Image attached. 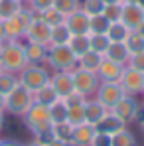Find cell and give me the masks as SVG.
Wrapping results in <instances>:
<instances>
[{"instance_id": "50", "label": "cell", "mask_w": 144, "mask_h": 146, "mask_svg": "<svg viewBox=\"0 0 144 146\" xmlns=\"http://www.w3.org/2000/svg\"><path fill=\"white\" fill-rule=\"evenodd\" d=\"M103 2H105V4H120L122 0H103Z\"/></svg>"}, {"instance_id": "18", "label": "cell", "mask_w": 144, "mask_h": 146, "mask_svg": "<svg viewBox=\"0 0 144 146\" xmlns=\"http://www.w3.org/2000/svg\"><path fill=\"white\" fill-rule=\"evenodd\" d=\"M126 126H128V124H124V122L120 121V119L117 117V115H115V113H111V111H109V113L105 115V119H103V121L99 122V124H97L95 128L99 130V132H105V134L113 136V134H117L119 130L126 128Z\"/></svg>"}, {"instance_id": "44", "label": "cell", "mask_w": 144, "mask_h": 146, "mask_svg": "<svg viewBox=\"0 0 144 146\" xmlns=\"http://www.w3.org/2000/svg\"><path fill=\"white\" fill-rule=\"evenodd\" d=\"M0 146H24V144H20L18 140H2L0 138Z\"/></svg>"}, {"instance_id": "12", "label": "cell", "mask_w": 144, "mask_h": 146, "mask_svg": "<svg viewBox=\"0 0 144 146\" xmlns=\"http://www.w3.org/2000/svg\"><path fill=\"white\" fill-rule=\"evenodd\" d=\"M120 22L128 30H136L144 22V10L138 4L132 2H122V12H120Z\"/></svg>"}, {"instance_id": "4", "label": "cell", "mask_w": 144, "mask_h": 146, "mask_svg": "<svg viewBox=\"0 0 144 146\" xmlns=\"http://www.w3.org/2000/svg\"><path fill=\"white\" fill-rule=\"evenodd\" d=\"M18 81L30 93H36L46 83H49V71L42 63H28L24 69L18 73Z\"/></svg>"}, {"instance_id": "35", "label": "cell", "mask_w": 144, "mask_h": 146, "mask_svg": "<svg viewBox=\"0 0 144 146\" xmlns=\"http://www.w3.org/2000/svg\"><path fill=\"white\" fill-rule=\"evenodd\" d=\"M105 6L107 4L103 0H81V10L87 16H99V14H103Z\"/></svg>"}, {"instance_id": "30", "label": "cell", "mask_w": 144, "mask_h": 146, "mask_svg": "<svg viewBox=\"0 0 144 146\" xmlns=\"http://www.w3.org/2000/svg\"><path fill=\"white\" fill-rule=\"evenodd\" d=\"M18 83H20V81H18V75H16V73H10V71L0 69V93H2L4 97H6Z\"/></svg>"}, {"instance_id": "52", "label": "cell", "mask_w": 144, "mask_h": 146, "mask_svg": "<svg viewBox=\"0 0 144 146\" xmlns=\"http://www.w3.org/2000/svg\"><path fill=\"white\" fill-rule=\"evenodd\" d=\"M140 130H142V132H144V119H142V121H140Z\"/></svg>"}, {"instance_id": "41", "label": "cell", "mask_w": 144, "mask_h": 146, "mask_svg": "<svg viewBox=\"0 0 144 146\" xmlns=\"http://www.w3.org/2000/svg\"><path fill=\"white\" fill-rule=\"evenodd\" d=\"M126 65L132 67V69H136V71H142L144 73V51H142V53H134V55H130Z\"/></svg>"}, {"instance_id": "36", "label": "cell", "mask_w": 144, "mask_h": 146, "mask_svg": "<svg viewBox=\"0 0 144 146\" xmlns=\"http://www.w3.org/2000/svg\"><path fill=\"white\" fill-rule=\"evenodd\" d=\"M53 8L59 10L63 16H67L81 8V0H53Z\"/></svg>"}, {"instance_id": "22", "label": "cell", "mask_w": 144, "mask_h": 146, "mask_svg": "<svg viewBox=\"0 0 144 146\" xmlns=\"http://www.w3.org/2000/svg\"><path fill=\"white\" fill-rule=\"evenodd\" d=\"M103 57H105V55H101V53H97V51H93V49H89L87 53H83V55L77 59V67L97 73L99 65H101V61H103Z\"/></svg>"}, {"instance_id": "7", "label": "cell", "mask_w": 144, "mask_h": 146, "mask_svg": "<svg viewBox=\"0 0 144 146\" xmlns=\"http://www.w3.org/2000/svg\"><path fill=\"white\" fill-rule=\"evenodd\" d=\"M71 79H73V89L85 97H95L97 89H99V77L95 71H87L81 67H75L71 71Z\"/></svg>"}, {"instance_id": "53", "label": "cell", "mask_w": 144, "mask_h": 146, "mask_svg": "<svg viewBox=\"0 0 144 146\" xmlns=\"http://www.w3.org/2000/svg\"><path fill=\"white\" fill-rule=\"evenodd\" d=\"M138 6H140V8L144 10V0H140V2H138Z\"/></svg>"}, {"instance_id": "13", "label": "cell", "mask_w": 144, "mask_h": 146, "mask_svg": "<svg viewBox=\"0 0 144 146\" xmlns=\"http://www.w3.org/2000/svg\"><path fill=\"white\" fill-rule=\"evenodd\" d=\"M65 26L69 28L73 36H85V34H89V16L79 8L65 16Z\"/></svg>"}, {"instance_id": "37", "label": "cell", "mask_w": 144, "mask_h": 146, "mask_svg": "<svg viewBox=\"0 0 144 146\" xmlns=\"http://www.w3.org/2000/svg\"><path fill=\"white\" fill-rule=\"evenodd\" d=\"M67 122L71 126H79L85 122V111L83 107H67Z\"/></svg>"}, {"instance_id": "51", "label": "cell", "mask_w": 144, "mask_h": 146, "mask_svg": "<svg viewBox=\"0 0 144 146\" xmlns=\"http://www.w3.org/2000/svg\"><path fill=\"white\" fill-rule=\"evenodd\" d=\"M122 2H132V4H138L140 0H122Z\"/></svg>"}, {"instance_id": "46", "label": "cell", "mask_w": 144, "mask_h": 146, "mask_svg": "<svg viewBox=\"0 0 144 146\" xmlns=\"http://www.w3.org/2000/svg\"><path fill=\"white\" fill-rule=\"evenodd\" d=\"M24 146H46V144H44V142H40V140H36V138H34V140H32V142H30V144H24Z\"/></svg>"}, {"instance_id": "20", "label": "cell", "mask_w": 144, "mask_h": 146, "mask_svg": "<svg viewBox=\"0 0 144 146\" xmlns=\"http://www.w3.org/2000/svg\"><path fill=\"white\" fill-rule=\"evenodd\" d=\"M105 57L115 61V63H119V65H126L130 53H128V49L124 46V42H111L109 49L105 51Z\"/></svg>"}, {"instance_id": "43", "label": "cell", "mask_w": 144, "mask_h": 146, "mask_svg": "<svg viewBox=\"0 0 144 146\" xmlns=\"http://www.w3.org/2000/svg\"><path fill=\"white\" fill-rule=\"evenodd\" d=\"M46 146H71L69 142H65V140H57V138H51Z\"/></svg>"}, {"instance_id": "32", "label": "cell", "mask_w": 144, "mask_h": 146, "mask_svg": "<svg viewBox=\"0 0 144 146\" xmlns=\"http://www.w3.org/2000/svg\"><path fill=\"white\" fill-rule=\"evenodd\" d=\"M89 46L93 51L105 55V51L111 46V40L107 38V34H89Z\"/></svg>"}, {"instance_id": "38", "label": "cell", "mask_w": 144, "mask_h": 146, "mask_svg": "<svg viewBox=\"0 0 144 146\" xmlns=\"http://www.w3.org/2000/svg\"><path fill=\"white\" fill-rule=\"evenodd\" d=\"M120 12H122V2L120 4H107L103 10V16L109 22H117V20H120Z\"/></svg>"}, {"instance_id": "48", "label": "cell", "mask_w": 144, "mask_h": 146, "mask_svg": "<svg viewBox=\"0 0 144 146\" xmlns=\"http://www.w3.org/2000/svg\"><path fill=\"white\" fill-rule=\"evenodd\" d=\"M4 122H6V119H4V113L0 111V132H2V128H4Z\"/></svg>"}, {"instance_id": "24", "label": "cell", "mask_w": 144, "mask_h": 146, "mask_svg": "<svg viewBox=\"0 0 144 146\" xmlns=\"http://www.w3.org/2000/svg\"><path fill=\"white\" fill-rule=\"evenodd\" d=\"M57 99H59V95L55 93V89L51 87V83H46L42 89H38V91L34 93V101H38V103H42V105H46V107L53 105Z\"/></svg>"}, {"instance_id": "2", "label": "cell", "mask_w": 144, "mask_h": 146, "mask_svg": "<svg viewBox=\"0 0 144 146\" xmlns=\"http://www.w3.org/2000/svg\"><path fill=\"white\" fill-rule=\"evenodd\" d=\"M22 121H24L26 128L34 134V136H40L42 132H48L51 128V119H49V107L34 101L28 111L22 115Z\"/></svg>"}, {"instance_id": "23", "label": "cell", "mask_w": 144, "mask_h": 146, "mask_svg": "<svg viewBox=\"0 0 144 146\" xmlns=\"http://www.w3.org/2000/svg\"><path fill=\"white\" fill-rule=\"evenodd\" d=\"M34 18H40V20L46 22L49 28L59 26V24L65 22V16H63L59 10H55L53 6H51V8H46V10H42V12H34Z\"/></svg>"}, {"instance_id": "11", "label": "cell", "mask_w": 144, "mask_h": 146, "mask_svg": "<svg viewBox=\"0 0 144 146\" xmlns=\"http://www.w3.org/2000/svg\"><path fill=\"white\" fill-rule=\"evenodd\" d=\"M49 34H51V28L46 22H42L40 18H34L28 30L24 34V40L30 44H42V46H49Z\"/></svg>"}, {"instance_id": "17", "label": "cell", "mask_w": 144, "mask_h": 146, "mask_svg": "<svg viewBox=\"0 0 144 146\" xmlns=\"http://www.w3.org/2000/svg\"><path fill=\"white\" fill-rule=\"evenodd\" d=\"M122 69H124V65H119V63L103 57V61L97 69V77H99V81H119Z\"/></svg>"}, {"instance_id": "42", "label": "cell", "mask_w": 144, "mask_h": 146, "mask_svg": "<svg viewBox=\"0 0 144 146\" xmlns=\"http://www.w3.org/2000/svg\"><path fill=\"white\" fill-rule=\"evenodd\" d=\"M91 146H111V136L97 130V134H95V138H93V142H91Z\"/></svg>"}, {"instance_id": "29", "label": "cell", "mask_w": 144, "mask_h": 146, "mask_svg": "<svg viewBox=\"0 0 144 146\" xmlns=\"http://www.w3.org/2000/svg\"><path fill=\"white\" fill-rule=\"evenodd\" d=\"M22 6L24 4L20 0H0V22H4V20L12 18L14 14H18Z\"/></svg>"}, {"instance_id": "5", "label": "cell", "mask_w": 144, "mask_h": 146, "mask_svg": "<svg viewBox=\"0 0 144 146\" xmlns=\"http://www.w3.org/2000/svg\"><path fill=\"white\" fill-rule=\"evenodd\" d=\"M46 63L51 65L53 71H73L77 67V57L69 46H49Z\"/></svg>"}, {"instance_id": "1", "label": "cell", "mask_w": 144, "mask_h": 146, "mask_svg": "<svg viewBox=\"0 0 144 146\" xmlns=\"http://www.w3.org/2000/svg\"><path fill=\"white\" fill-rule=\"evenodd\" d=\"M26 65H28V61L24 55L22 40H6L0 46V69L18 75Z\"/></svg>"}, {"instance_id": "10", "label": "cell", "mask_w": 144, "mask_h": 146, "mask_svg": "<svg viewBox=\"0 0 144 146\" xmlns=\"http://www.w3.org/2000/svg\"><path fill=\"white\" fill-rule=\"evenodd\" d=\"M111 113H115L124 124H130V122H134L138 119V115H140V105H138V101H136L134 95H124V97L111 109Z\"/></svg>"}, {"instance_id": "28", "label": "cell", "mask_w": 144, "mask_h": 146, "mask_svg": "<svg viewBox=\"0 0 144 146\" xmlns=\"http://www.w3.org/2000/svg\"><path fill=\"white\" fill-rule=\"evenodd\" d=\"M49 119H51V124L67 121V105L63 99H57L53 105H49Z\"/></svg>"}, {"instance_id": "26", "label": "cell", "mask_w": 144, "mask_h": 146, "mask_svg": "<svg viewBox=\"0 0 144 146\" xmlns=\"http://www.w3.org/2000/svg\"><path fill=\"white\" fill-rule=\"evenodd\" d=\"M69 49L73 51V55L79 59L83 53H87L91 46H89V34H85V36H71V40H69Z\"/></svg>"}, {"instance_id": "3", "label": "cell", "mask_w": 144, "mask_h": 146, "mask_svg": "<svg viewBox=\"0 0 144 146\" xmlns=\"http://www.w3.org/2000/svg\"><path fill=\"white\" fill-rule=\"evenodd\" d=\"M32 20H34V12L24 4L18 14H14L12 18H8V20L2 22L6 40H24V34H26V30H28V26H30Z\"/></svg>"}, {"instance_id": "6", "label": "cell", "mask_w": 144, "mask_h": 146, "mask_svg": "<svg viewBox=\"0 0 144 146\" xmlns=\"http://www.w3.org/2000/svg\"><path fill=\"white\" fill-rule=\"evenodd\" d=\"M6 101V107H4V113H10V115H16V117H22L28 107L34 103V93H30L26 87H22L20 83L4 97Z\"/></svg>"}, {"instance_id": "25", "label": "cell", "mask_w": 144, "mask_h": 146, "mask_svg": "<svg viewBox=\"0 0 144 146\" xmlns=\"http://www.w3.org/2000/svg\"><path fill=\"white\" fill-rule=\"evenodd\" d=\"M130 32H132V30H128V28L122 24L120 20H117V22H111V24H109L107 38H109L111 42H124V40L128 38V34H130Z\"/></svg>"}, {"instance_id": "15", "label": "cell", "mask_w": 144, "mask_h": 146, "mask_svg": "<svg viewBox=\"0 0 144 146\" xmlns=\"http://www.w3.org/2000/svg\"><path fill=\"white\" fill-rule=\"evenodd\" d=\"M97 134V128L89 122H83L79 126H73L71 138H69V144L71 146H91L93 138Z\"/></svg>"}, {"instance_id": "16", "label": "cell", "mask_w": 144, "mask_h": 146, "mask_svg": "<svg viewBox=\"0 0 144 146\" xmlns=\"http://www.w3.org/2000/svg\"><path fill=\"white\" fill-rule=\"evenodd\" d=\"M83 111H85V122H89V124H93V126H97L99 122L105 119V115L109 113V109H107L103 103H99L95 97L87 99V103L83 105Z\"/></svg>"}, {"instance_id": "21", "label": "cell", "mask_w": 144, "mask_h": 146, "mask_svg": "<svg viewBox=\"0 0 144 146\" xmlns=\"http://www.w3.org/2000/svg\"><path fill=\"white\" fill-rule=\"evenodd\" d=\"M71 32L69 28L65 26V22L59 26H53L51 28V34H49V46H67L69 40H71Z\"/></svg>"}, {"instance_id": "45", "label": "cell", "mask_w": 144, "mask_h": 146, "mask_svg": "<svg viewBox=\"0 0 144 146\" xmlns=\"http://www.w3.org/2000/svg\"><path fill=\"white\" fill-rule=\"evenodd\" d=\"M6 42V36H4V28H2V22H0V46Z\"/></svg>"}, {"instance_id": "34", "label": "cell", "mask_w": 144, "mask_h": 146, "mask_svg": "<svg viewBox=\"0 0 144 146\" xmlns=\"http://www.w3.org/2000/svg\"><path fill=\"white\" fill-rule=\"evenodd\" d=\"M109 20L99 14V16H89V34H107L109 30Z\"/></svg>"}, {"instance_id": "19", "label": "cell", "mask_w": 144, "mask_h": 146, "mask_svg": "<svg viewBox=\"0 0 144 146\" xmlns=\"http://www.w3.org/2000/svg\"><path fill=\"white\" fill-rule=\"evenodd\" d=\"M48 48L49 46H42V44H24V55L28 63H46L48 59Z\"/></svg>"}, {"instance_id": "54", "label": "cell", "mask_w": 144, "mask_h": 146, "mask_svg": "<svg viewBox=\"0 0 144 146\" xmlns=\"http://www.w3.org/2000/svg\"><path fill=\"white\" fill-rule=\"evenodd\" d=\"M20 2H22V4H26V2H28V0H20Z\"/></svg>"}, {"instance_id": "40", "label": "cell", "mask_w": 144, "mask_h": 146, "mask_svg": "<svg viewBox=\"0 0 144 146\" xmlns=\"http://www.w3.org/2000/svg\"><path fill=\"white\" fill-rule=\"evenodd\" d=\"M26 6H28L32 12H42V10L53 6V0H28Z\"/></svg>"}, {"instance_id": "49", "label": "cell", "mask_w": 144, "mask_h": 146, "mask_svg": "<svg viewBox=\"0 0 144 146\" xmlns=\"http://www.w3.org/2000/svg\"><path fill=\"white\" fill-rule=\"evenodd\" d=\"M134 32H138V34H140V36H142V38H144V22H142V24H140V26H138V28H136Z\"/></svg>"}, {"instance_id": "39", "label": "cell", "mask_w": 144, "mask_h": 146, "mask_svg": "<svg viewBox=\"0 0 144 146\" xmlns=\"http://www.w3.org/2000/svg\"><path fill=\"white\" fill-rule=\"evenodd\" d=\"M63 101H65L67 107H83V105L87 103V97L81 95V93H77V91H73V93H69Z\"/></svg>"}, {"instance_id": "27", "label": "cell", "mask_w": 144, "mask_h": 146, "mask_svg": "<svg viewBox=\"0 0 144 146\" xmlns=\"http://www.w3.org/2000/svg\"><path fill=\"white\" fill-rule=\"evenodd\" d=\"M111 146H136V136H134V132L126 126V128H122L117 134L111 136Z\"/></svg>"}, {"instance_id": "9", "label": "cell", "mask_w": 144, "mask_h": 146, "mask_svg": "<svg viewBox=\"0 0 144 146\" xmlns=\"http://www.w3.org/2000/svg\"><path fill=\"white\" fill-rule=\"evenodd\" d=\"M124 95H126V93L122 91L119 81H101V83H99V89H97V93H95V99L99 103H103V105L111 111Z\"/></svg>"}, {"instance_id": "8", "label": "cell", "mask_w": 144, "mask_h": 146, "mask_svg": "<svg viewBox=\"0 0 144 146\" xmlns=\"http://www.w3.org/2000/svg\"><path fill=\"white\" fill-rule=\"evenodd\" d=\"M119 85L122 87V91L126 95H142L144 93V73L136 71L128 65H124V69L119 77Z\"/></svg>"}, {"instance_id": "33", "label": "cell", "mask_w": 144, "mask_h": 146, "mask_svg": "<svg viewBox=\"0 0 144 146\" xmlns=\"http://www.w3.org/2000/svg\"><path fill=\"white\" fill-rule=\"evenodd\" d=\"M71 132H73V126L67 121L51 124V134H53V138H57V140H65V142H69Z\"/></svg>"}, {"instance_id": "47", "label": "cell", "mask_w": 144, "mask_h": 146, "mask_svg": "<svg viewBox=\"0 0 144 146\" xmlns=\"http://www.w3.org/2000/svg\"><path fill=\"white\" fill-rule=\"evenodd\" d=\"M4 107H6V101H4V95L0 93V111L4 113Z\"/></svg>"}, {"instance_id": "14", "label": "cell", "mask_w": 144, "mask_h": 146, "mask_svg": "<svg viewBox=\"0 0 144 146\" xmlns=\"http://www.w3.org/2000/svg\"><path fill=\"white\" fill-rule=\"evenodd\" d=\"M49 83L55 89V93L59 95V99H65L69 93H73V79L71 71H55L53 75H49Z\"/></svg>"}, {"instance_id": "31", "label": "cell", "mask_w": 144, "mask_h": 146, "mask_svg": "<svg viewBox=\"0 0 144 146\" xmlns=\"http://www.w3.org/2000/svg\"><path fill=\"white\" fill-rule=\"evenodd\" d=\"M124 46H126V49H128V53L130 55H134V53H142L144 51V38L138 34V32H130L128 34V38L124 40Z\"/></svg>"}]
</instances>
